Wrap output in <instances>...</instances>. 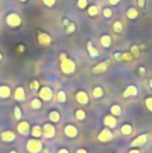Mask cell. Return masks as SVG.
<instances>
[{"mask_svg": "<svg viewBox=\"0 0 152 153\" xmlns=\"http://www.w3.org/2000/svg\"><path fill=\"white\" fill-rule=\"evenodd\" d=\"M6 22H7V24L11 26H17V25L21 24V18H19V16L16 15V13H11V15L7 16Z\"/></svg>", "mask_w": 152, "mask_h": 153, "instance_id": "1", "label": "cell"}, {"mask_svg": "<svg viewBox=\"0 0 152 153\" xmlns=\"http://www.w3.org/2000/svg\"><path fill=\"white\" fill-rule=\"evenodd\" d=\"M74 68V63L70 61V60H64V62H62V69L65 72H71V71H73Z\"/></svg>", "mask_w": 152, "mask_h": 153, "instance_id": "2", "label": "cell"}, {"mask_svg": "<svg viewBox=\"0 0 152 153\" xmlns=\"http://www.w3.org/2000/svg\"><path fill=\"white\" fill-rule=\"evenodd\" d=\"M28 147L31 152H37L40 148H41V144H40L38 141H34V140H31L29 141V145H28Z\"/></svg>", "mask_w": 152, "mask_h": 153, "instance_id": "3", "label": "cell"}, {"mask_svg": "<svg viewBox=\"0 0 152 153\" xmlns=\"http://www.w3.org/2000/svg\"><path fill=\"white\" fill-rule=\"evenodd\" d=\"M43 130H44V134H46V136H53L54 135V127L53 126H50V124H46L44 126V128H43Z\"/></svg>", "mask_w": 152, "mask_h": 153, "instance_id": "4", "label": "cell"}, {"mask_svg": "<svg viewBox=\"0 0 152 153\" xmlns=\"http://www.w3.org/2000/svg\"><path fill=\"white\" fill-rule=\"evenodd\" d=\"M38 39H40V43H42V44H48L50 42L49 36L46 35V34H41L38 36Z\"/></svg>", "mask_w": 152, "mask_h": 153, "instance_id": "5", "label": "cell"}, {"mask_svg": "<svg viewBox=\"0 0 152 153\" xmlns=\"http://www.w3.org/2000/svg\"><path fill=\"white\" fill-rule=\"evenodd\" d=\"M40 96H41L43 99H49L50 98V90L44 88L43 90H41V92H40Z\"/></svg>", "mask_w": 152, "mask_h": 153, "instance_id": "6", "label": "cell"}, {"mask_svg": "<svg viewBox=\"0 0 152 153\" xmlns=\"http://www.w3.org/2000/svg\"><path fill=\"white\" fill-rule=\"evenodd\" d=\"M28 129H29V126H28V123H26V122H22L21 124H19V127H18V130L21 133H23V134H26Z\"/></svg>", "mask_w": 152, "mask_h": 153, "instance_id": "7", "label": "cell"}, {"mask_svg": "<svg viewBox=\"0 0 152 153\" xmlns=\"http://www.w3.org/2000/svg\"><path fill=\"white\" fill-rule=\"evenodd\" d=\"M66 134H67L68 136H76L77 130H76L74 127H72V126H68V127L66 128Z\"/></svg>", "mask_w": 152, "mask_h": 153, "instance_id": "8", "label": "cell"}, {"mask_svg": "<svg viewBox=\"0 0 152 153\" xmlns=\"http://www.w3.org/2000/svg\"><path fill=\"white\" fill-rule=\"evenodd\" d=\"M104 122H105V124H107V126H110V127H114V126H115V123H116L115 118H114V117H110V116L105 117Z\"/></svg>", "mask_w": 152, "mask_h": 153, "instance_id": "9", "label": "cell"}, {"mask_svg": "<svg viewBox=\"0 0 152 153\" xmlns=\"http://www.w3.org/2000/svg\"><path fill=\"white\" fill-rule=\"evenodd\" d=\"M9 95H10L9 88H6V86H1V88H0V96L1 97H7Z\"/></svg>", "mask_w": 152, "mask_h": 153, "instance_id": "10", "label": "cell"}, {"mask_svg": "<svg viewBox=\"0 0 152 153\" xmlns=\"http://www.w3.org/2000/svg\"><path fill=\"white\" fill-rule=\"evenodd\" d=\"M101 42H102V44L104 45V47H109L110 43H111V39H110L109 36H103L101 38Z\"/></svg>", "mask_w": 152, "mask_h": 153, "instance_id": "11", "label": "cell"}, {"mask_svg": "<svg viewBox=\"0 0 152 153\" xmlns=\"http://www.w3.org/2000/svg\"><path fill=\"white\" fill-rule=\"evenodd\" d=\"M145 141H146V135H141L140 138H138L137 140H134L132 145H143Z\"/></svg>", "mask_w": 152, "mask_h": 153, "instance_id": "12", "label": "cell"}, {"mask_svg": "<svg viewBox=\"0 0 152 153\" xmlns=\"http://www.w3.org/2000/svg\"><path fill=\"white\" fill-rule=\"evenodd\" d=\"M88 48H89V53H90V55L91 56H97V50L92 47V44H91V42H88Z\"/></svg>", "mask_w": 152, "mask_h": 153, "instance_id": "13", "label": "cell"}, {"mask_svg": "<svg viewBox=\"0 0 152 153\" xmlns=\"http://www.w3.org/2000/svg\"><path fill=\"white\" fill-rule=\"evenodd\" d=\"M110 138H111V133L108 132V130H104L102 134L100 135V139H101V140H108V139H110Z\"/></svg>", "mask_w": 152, "mask_h": 153, "instance_id": "14", "label": "cell"}, {"mask_svg": "<svg viewBox=\"0 0 152 153\" xmlns=\"http://www.w3.org/2000/svg\"><path fill=\"white\" fill-rule=\"evenodd\" d=\"M127 16H128V18L133 19V18H135V17L138 16V12H137L135 9H129V10L127 11Z\"/></svg>", "mask_w": 152, "mask_h": 153, "instance_id": "15", "label": "cell"}, {"mask_svg": "<svg viewBox=\"0 0 152 153\" xmlns=\"http://www.w3.org/2000/svg\"><path fill=\"white\" fill-rule=\"evenodd\" d=\"M3 139L4 140H13L15 139V134H12V133H10V132H6V133H4L3 134Z\"/></svg>", "mask_w": 152, "mask_h": 153, "instance_id": "16", "label": "cell"}, {"mask_svg": "<svg viewBox=\"0 0 152 153\" xmlns=\"http://www.w3.org/2000/svg\"><path fill=\"white\" fill-rule=\"evenodd\" d=\"M78 101L82 102V103H86V101H88L86 95H85L84 92H79V94H78Z\"/></svg>", "mask_w": 152, "mask_h": 153, "instance_id": "17", "label": "cell"}, {"mask_svg": "<svg viewBox=\"0 0 152 153\" xmlns=\"http://www.w3.org/2000/svg\"><path fill=\"white\" fill-rule=\"evenodd\" d=\"M135 94H137V90L133 88V86H129V88L127 89V91L125 92V96L128 97V95L131 96V95H135Z\"/></svg>", "mask_w": 152, "mask_h": 153, "instance_id": "18", "label": "cell"}, {"mask_svg": "<svg viewBox=\"0 0 152 153\" xmlns=\"http://www.w3.org/2000/svg\"><path fill=\"white\" fill-rule=\"evenodd\" d=\"M98 13V7L97 6H91V7H89V15L90 16H96Z\"/></svg>", "mask_w": 152, "mask_h": 153, "instance_id": "19", "label": "cell"}, {"mask_svg": "<svg viewBox=\"0 0 152 153\" xmlns=\"http://www.w3.org/2000/svg\"><path fill=\"white\" fill-rule=\"evenodd\" d=\"M107 65H108V62H104V63L98 65L97 67L95 68V72H102V71H104L105 68H107Z\"/></svg>", "mask_w": 152, "mask_h": 153, "instance_id": "20", "label": "cell"}, {"mask_svg": "<svg viewBox=\"0 0 152 153\" xmlns=\"http://www.w3.org/2000/svg\"><path fill=\"white\" fill-rule=\"evenodd\" d=\"M114 30H115L116 32H121V31H122V24H121L120 22H116V23L114 24Z\"/></svg>", "mask_w": 152, "mask_h": 153, "instance_id": "21", "label": "cell"}, {"mask_svg": "<svg viewBox=\"0 0 152 153\" xmlns=\"http://www.w3.org/2000/svg\"><path fill=\"white\" fill-rule=\"evenodd\" d=\"M131 132H132V128H131V126L129 124H127V126H125V127L122 128V133L123 134H131Z\"/></svg>", "mask_w": 152, "mask_h": 153, "instance_id": "22", "label": "cell"}, {"mask_svg": "<svg viewBox=\"0 0 152 153\" xmlns=\"http://www.w3.org/2000/svg\"><path fill=\"white\" fill-rule=\"evenodd\" d=\"M23 97H24V92H23V90H22V89H18L17 92H16V98H17V99H22Z\"/></svg>", "mask_w": 152, "mask_h": 153, "instance_id": "23", "label": "cell"}, {"mask_svg": "<svg viewBox=\"0 0 152 153\" xmlns=\"http://www.w3.org/2000/svg\"><path fill=\"white\" fill-rule=\"evenodd\" d=\"M86 5H88L86 0H78V7L84 9V7H86Z\"/></svg>", "mask_w": 152, "mask_h": 153, "instance_id": "24", "label": "cell"}, {"mask_svg": "<svg viewBox=\"0 0 152 153\" xmlns=\"http://www.w3.org/2000/svg\"><path fill=\"white\" fill-rule=\"evenodd\" d=\"M94 95H95V97H101V96L103 95V91H102V89H101V88H97V89H95V91H94Z\"/></svg>", "mask_w": 152, "mask_h": 153, "instance_id": "25", "label": "cell"}, {"mask_svg": "<svg viewBox=\"0 0 152 153\" xmlns=\"http://www.w3.org/2000/svg\"><path fill=\"white\" fill-rule=\"evenodd\" d=\"M32 134H34L35 136H40V135H41V128L35 127L34 129H32Z\"/></svg>", "mask_w": 152, "mask_h": 153, "instance_id": "26", "label": "cell"}, {"mask_svg": "<svg viewBox=\"0 0 152 153\" xmlns=\"http://www.w3.org/2000/svg\"><path fill=\"white\" fill-rule=\"evenodd\" d=\"M111 111H113V114L114 115H119L121 112V109H120V106H113V109H111Z\"/></svg>", "mask_w": 152, "mask_h": 153, "instance_id": "27", "label": "cell"}, {"mask_svg": "<svg viewBox=\"0 0 152 153\" xmlns=\"http://www.w3.org/2000/svg\"><path fill=\"white\" fill-rule=\"evenodd\" d=\"M111 13H113V12H111V10L110 9H104L103 10V15H104V17H111Z\"/></svg>", "mask_w": 152, "mask_h": 153, "instance_id": "28", "label": "cell"}, {"mask_svg": "<svg viewBox=\"0 0 152 153\" xmlns=\"http://www.w3.org/2000/svg\"><path fill=\"white\" fill-rule=\"evenodd\" d=\"M67 25H68V26H67V32H73L74 29H76L74 24H73V23H68Z\"/></svg>", "mask_w": 152, "mask_h": 153, "instance_id": "29", "label": "cell"}, {"mask_svg": "<svg viewBox=\"0 0 152 153\" xmlns=\"http://www.w3.org/2000/svg\"><path fill=\"white\" fill-rule=\"evenodd\" d=\"M43 3H44V5H47V6H53L55 4V0H43Z\"/></svg>", "mask_w": 152, "mask_h": 153, "instance_id": "30", "label": "cell"}, {"mask_svg": "<svg viewBox=\"0 0 152 153\" xmlns=\"http://www.w3.org/2000/svg\"><path fill=\"white\" fill-rule=\"evenodd\" d=\"M84 117H85V115H84V111H82V110H78V111H77V118L82 120V118H84Z\"/></svg>", "mask_w": 152, "mask_h": 153, "instance_id": "31", "label": "cell"}, {"mask_svg": "<svg viewBox=\"0 0 152 153\" xmlns=\"http://www.w3.org/2000/svg\"><path fill=\"white\" fill-rule=\"evenodd\" d=\"M50 118H52V120H54V121H58V120H59L58 112H52V114H50Z\"/></svg>", "mask_w": 152, "mask_h": 153, "instance_id": "32", "label": "cell"}, {"mask_svg": "<svg viewBox=\"0 0 152 153\" xmlns=\"http://www.w3.org/2000/svg\"><path fill=\"white\" fill-rule=\"evenodd\" d=\"M66 99V97H65V94L64 92H59V101L60 102H64Z\"/></svg>", "mask_w": 152, "mask_h": 153, "instance_id": "33", "label": "cell"}, {"mask_svg": "<svg viewBox=\"0 0 152 153\" xmlns=\"http://www.w3.org/2000/svg\"><path fill=\"white\" fill-rule=\"evenodd\" d=\"M32 106L34 108H40V101H37V99H35V101H32Z\"/></svg>", "mask_w": 152, "mask_h": 153, "instance_id": "34", "label": "cell"}, {"mask_svg": "<svg viewBox=\"0 0 152 153\" xmlns=\"http://www.w3.org/2000/svg\"><path fill=\"white\" fill-rule=\"evenodd\" d=\"M15 114H16V118H19L21 117V110L18 108H15Z\"/></svg>", "mask_w": 152, "mask_h": 153, "instance_id": "35", "label": "cell"}, {"mask_svg": "<svg viewBox=\"0 0 152 153\" xmlns=\"http://www.w3.org/2000/svg\"><path fill=\"white\" fill-rule=\"evenodd\" d=\"M146 104H147V106L152 110V98H149V99H146Z\"/></svg>", "mask_w": 152, "mask_h": 153, "instance_id": "36", "label": "cell"}, {"mask_svg": "<svg viewBox=\"0 0 152 153\" xmlns=\"http://www.w3.org/2000/svg\"><path fill=\"white\" fill-rule=\"evenodd\" d=\"M138 5H139V7H144L145 6V0H138Z\"/></svg>", "mask_w": 152, "mask_h": 153, "instance_id": "37", "label": "cell"}, {"mask_svg": "<svg viewBox=\"0 0 152 153\" xmlns=\"http://www.w3.org/2000/svg\"><path fill=\"white\" fill-rule=\"evenodd\" d=\"M119 1H120V0H109V4L110 5H117Z\"/></svg>", "mask_w": 152, "mask_h": 153, "instance_id": "38", "label": "cell"}, {"mask_svg": "<svg viewBox=\"0 0 152 153\" xmlns=\"http://www.w3.org/2000/svg\"><path fill=\"white\" fill-rule=\"evenodd\" d=\"M32 89H37V83H32Z\"/></svg>", "mask_w": 152, "mask_h": 153, "instance_id": "39", "label": "cell"}, {"mask_svg": "<svg viewBox=\"0 0 152 153\" xmlns=\"http://www.w3.org/2000/svg\"><path fill=\"white\" fill-rule=\"evenodd\" d=\"M115 56H116L117 60H120V59H121V55H120V54H115Z\"/></svg>", "mask_w": 152, "mask_h": 153, "instance_id": "40", "label": "cell"}, {"mask_svg": "<svg viewBox=\"0 0 152 153\" xmlns=\"http://www.w3.org/2000/svg\"><path fill=\"white\" fill-rule=\"evenodd\" d=\"M59 153H67V151H66V150H61V151L59 152Z\"/></svg>", "mask_w": 152, "mask_h": 153, "instance_id": "41", "label": "cell"}, {"mask_svg": "<svg viewBox=\"0 0 152 153\" xmlns=\"http://www.w3.org/2000/svg\"><path fill=\"white\" fill-rule=\"evenodd\" d=\"M77 153H85V151H84V150H79Z\"/></svg>", "mask_w": 152, "mask_h": 153, "instance_id": "42", "label": "cell"}, {"mask_svg": "<svg viewBox=\"0 0 152 153\" xmlns=\"http://www.w3.org/2000/svg\"><path fill=\"white\" fill-rule=\"evenodd\" d=\"M131 153H139V152H138V151H132Z\"/></svg>", "mask_w": 152, "mask_h": 153, "instance_id": "43", "label": "cell"}, {"mask_svg": "<svg viewBox=\"0 0 152 153\" xmlns=\"http://www.w3.org/2000/svg\"><path fill=\"white\" fill-rule=\"evenodd\" d=\"M150 86H151V88H152V80L150 82Z\"/></svg>", "mask_w": 152, "mask_h": 153, "instance_id": "44", "label": "cell"}, {"mask_svg": "<svg viewBox=\"0 0 152 153\" xmlns=\"http://www.w3.org/2000/svg\"><path fill=\"white\" fill-rule=\"evenodd\" d=\"M21 1H25V0H21Z\"/></svg>", "mask_w": 152, "mask_h": 153, "instance_id": "45", "label": "cell"}, {"mask_svg": "<svg viewBox=\"0 0 152 153\" xmlns=\"http://www.w3.org/2000/svg\"><path fill=\"white\" fill-rule=\"evenodd\" d=\"M11 153H16V152H11Z\"/></svg>", "mask_w": 152, "mask_h": 153, "instance_id": "46", "label": "cell"}, {"mask_svg": "<svg viewBox=\"0 0 152 153\" xmlns=\"http://www.w3.org/2000/svg\"><path fill=\"white\" fill-rule=\"evenodd\" d=\"M0 59H1V55H0Z\"/></svg>", "mask_w": 152, "mask_h": 153, "instance_id": "47", "label": "cell"}]
</instances>
